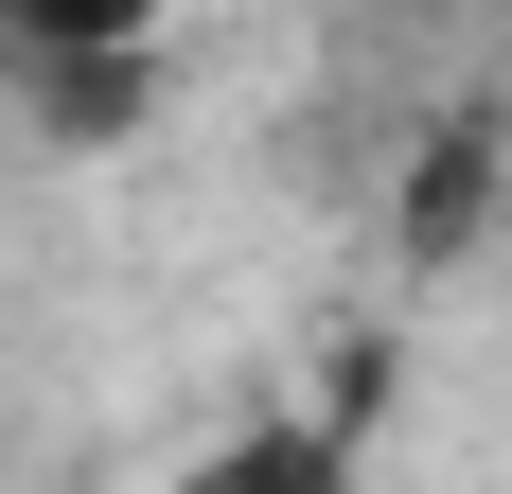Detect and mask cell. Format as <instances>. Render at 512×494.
Masks as SVG:
<instances>
[{
	"label": "cell",
	"instance_id": "obj_3",
	"mask_svg": "<svg viewBox=\"0 0 512 494\" xmlns=\"http://www.w3.org/2000/svg\"><path fill=\"white\" fill-rule=\"evenodd\" d=\"M0 36L36 53V71H71V53H159L177 0H0Z\"/></svg>",
	"mask_w": 512,
	"mask_h": 494
},
{
	"label": "cell",
	"instance_id": "obj_1",
	"mask_svg": "<svg viewBox=\"0 0 512 494\" xmlns=\"http://www.w3.org/2000/svg\"><path fill=\"white\" fill-rule=\"evenodd\" d=\"M495 177H512V124H495V106H442L424 159H407V265H460L477 212H495Z\"/></svg>",
	"mask_w": 512,
	"mask_h": 494
},
{
	"label": "cell",
	"instance_id": "obj_2",
	"mask_svg": "<svg viewBox=\"0 0 512 494\" xmlns=\"http://www.w3.org/2000/svg\"><path fill=\"white\" fill-rule=\"evenodd\" d=\"M336 477H354V442H336V424H248V442H212L177 494H336Z\"/></svg>",
	"mask_w": 512,
	"mask_h": 494
}]
</instances>
